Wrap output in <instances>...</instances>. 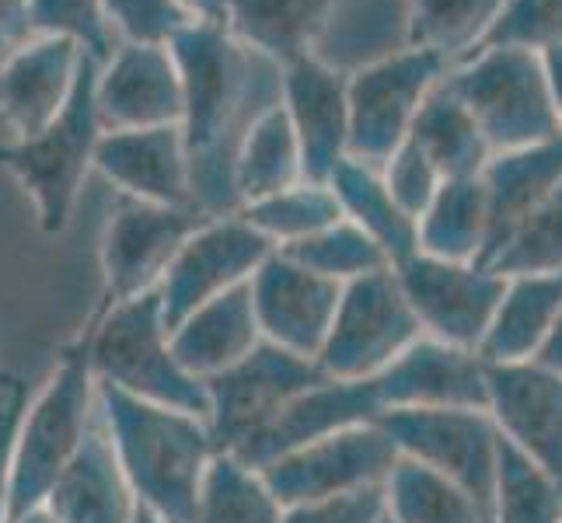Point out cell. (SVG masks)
<instances>
[{"mask_svg":"<svg viewBox=\"0 0 562 523\" xmlns=\"http://www.w3.org/2000/svg\"><path fill=\"white\" fill-rule=\"evenodd\" d=\"M499 276H555L562 273V182L541 200L490 262Z\"/></svg>","mask_w":562,"mask_h":523,"instance_id":"74e56055","label":"cell"},{"mask_svg":"<svg viewBox=\"0 0 562 523\" xmlns=\"http://www.w3.org/2000/svg\"><path fill=\"white\" fill-rule=\"evenodd\" d=\"M0 391H4V395H22L25 391V380L0 366Z\"/></svg>","mask_w":562,"mask_h":523,"instance_id":"f907efd6","label":"cell"},{"mask_svg":"<svg viewBox=\"0 0 562 523\" xmlns=\"http://www.w3.org/2000/svg\"><path fill=\"white\" fill-rule=\"evenodd\" d=\"M277 251L286 255L290 262L304 265L307 273L325 276L333 283H350V280H360L367 273H374V269L387 265L381 248L350 220H336L333 227L318 230V235L294 241L286 248H277Z\"/></svg>","mask_w":562,"mask_h":523,"instance_id":"f35d334b","label":"cell"},{"mask_svg":"<svg viewBox=\"0 0 562 523\" xmlns=\"http://www.w3.org/2000/svg\"><path fill=\"white\" fill-rule=\"evenodd\" d=\"M381 174H384V185L392 192V200L398 203V209L413 220L423 217L443 182L440 171L426 161V154L413 140H405L392 158H387Z\"/></svg>","mask_w":562,"mask_h":523,"instance_id":"7bdbcfd3","label":"cell"},{"mask_svg":"<svg viewBox=\"0 0 562 523\" xmlns=\"http://www.w3.org/2000/svg\"><path fill=\"white\" fill-rule=\"evenodd\" d=\"M381 412H384V405L374 387V377L371 380L325 377L315 387H307L304 395H297L290 405H283L280 416L273 422H266L248 443H241L235 457L259 471L269 461L297 451L304 443L353 430V425L378 422Z\"/></svg>","mask_w":562,"mask_h":523,"instance_id":"44dd1931","label":"cell"},{"mask_svg":"<svg viewBox=\"0 0 562 523\" xmlns=\"http://www.w3.org/2000/svg\"><path fill=\"white\" fill-rule=\"evenodd\" d=\"M423 336L392 265L342 283L318 371L333 380H371Z\"/></svg>","mask_w":562,"mask_h":523,"instance_id":"52a82bcc","label":"cell"},{"mask_svg":"<svg viewBox=\"0 0 562 523\" xmlns=\"http://www.w3.org/2000/svg\"><path fill=\"white\" fill-rule=\"evenodd\" d=\"M405 49H413L409 0H325L307 53L353 73Z\"/></svg>","mask_w":562,"mask_h":523,"instance_id":"603a6c76","label":"cell"},{"mask_svg":"<svg viewBox=\"0 0 562 523\" xmlns=\"http://www.w3.org/2000/svg\"><path fill=\"white\" fill-rule=\"evenodd\" d=\"M458 99L469 105L493 154L562 137L541 56L517 46L475 49L448 70Z\"/></svg>","mask_w":562,"mask_h":523,"instance_id":"8992f818","label":"cell"},{"mask_svg":"<svg viewBox=\"0 0 562 523\" xmlns=\"http://www.w3.org/2000/svg\"><path fill=\"white\" fill-rule=\"evenodd\" d=\"M384 510L392 523H490L469 492L413 457H398L387 471Z\"/></svg>","mask_w":562,"mask_h":523,"instance_id":"d6a6232c","label":"cell"},{"mask_svg":"<svg viewBox=\"0 0 562 523\" xmlns=\"http://www.w3.org/2000/svg\"><path fill=\"white\" fill-rule=\"evenodd\" d=\"M490 213L482 179H443L434 203L416 220V251L443 262H479Z\"/></svg>","mask_w":562,"mask_h":523,"instance_id":"4dcf8cb0","label":"cell"},{"mask_svg":"<svg viewBox=\"0 0 562 523\" xmlns=\"http://www.w3.org/2000/svg\"><path fill=\"white\" fill-rule=\"evenodd\" d=\"M273 251L277 248L256 227H248L238 213L206 217L179 248V255L171 259L158 283L168 332L196 307L227 294V289L245 286Z\"/></svg>","mask_w":562,"mask_h":523,"instance_id":"4fadbf2b","label":"cell"},{"mask_svg":"<svg viewBox=\"0 0 562 523\" xmlns=\"http://www.w3.org/2000/svg\"><path fill=\"white\" fill-rule=\"evenodd\" d=\"M85 325L91 332L94 380L161 409L206 419V384L192 377L171 353L158 289L112 304L105 311H91Z\"/></svg>","mask_w":562,"mask_h":523,"instance_id":"277c9868","label":"cell"},{"mask_svg":"<svg viewBox=\"0 0 562 523\" xmlns=\"http://www.w3.org/2000/svg\"><path fill=\"white\" fill-rule=\"evenodd\" d=\"M395 461V443L381 433L378 422H367L304 443V447L269 461L259 475L266 478L269 492L280 499V507H297V502L384 486Z\"/></svg>","mask_w":562,"mask_h":523,"instance_id":"5bb4252c","label":"cell"},{"mask_svg":"<svg viewBox=\"0 0 562 523\" xmlns=\"http://www.w3.org/2000/svg\"><path fill=\"white\" fill-rule=\"evenodd\" d=\"M493 46H517L531 53L562 46V0H507L479 49Z\"/></svg>","mask_w":562,"mask_h":523,"instance_id":"ab89813d","label":"cell"},{"mask_svg":"<svg viewBox=\"0 0 562 523\" xmlns=\"http://www.w3.org/2000/svg\"><path fill=\"white\" fill-rule=\"evenodd\" d=\"M192 523H283V507L256 468L221 451L203 475Z\"/></svg>","mask_w":562,"mask_h":523,"instance_id":"e575fe53","label":"cell"},{"mask_svg":"<svg viewBox=\"0 0 562 523\" xmlns=\"http://www.w3.org/2000/svg\"><path fill=\"white\" fill-rule=\"evenodd\" d=\"M486 412L499 436L562 486V377L541 363H486Z\"/></svg>","mask_w":562,"mask_h":523,"instance_id":"2e32d148","label":"cell"},{"mask_svg":"<svg viewBox=\"0 0 562 523\" xmlns=\"http://www.w3.org/2000/svg\"><path fill=\"white\" fill-rule=\"evenodd\" d=\"M11 523H56V520H53V513H49L46 507H35V510L22 513V516L11 520Z\"/></svg>","mask_w":562,"mask_h":523,"instance_id":"816d5d0a","label":"cell"},{"mask_svg":"<svg viewBox=\"0 0 562 523\" xmlns=\"http://www.w3.org/2000/svg\"><path fill=\"white\" fill-rule=\"evenodd\" d=\"M409 140L440 171V179H475L493 158L486 137L475 126L469 105L458 99L448 73L423 99L416 123L409 129Z\"/></svg>","mask_w":562,"mask_h":523,"instance_id":"83f0119b","label":"cell"},{"mask_svg":"<svg viewBox=\"0 0 562 523\" xmlns=\"http://www.w3.org/2000/svg\"><path fill=\"white\" fill-rule=\"evenodd\" d=\"M304 182L301 168V147L290 126L283 102H273L266 112L256 115V123L248 126L241 137L238 158H235V192H238V209L277 196V192Z\"/></svg>","mask_w":562,"mask_h":523,"instance_id":"1f68e13d","label":"cell"},{"mask_svg":"<svg viewBox=\"0 0 562 523\" xmlns=\"http://www.w3.org/2000/svg\"><path fill=\"white\" fill-rule=\"evenodd\" d=\"M325 0H224V29L280 70L312 49Z\"/></svg>","mask_w":562,"mask_h":523,"instance_id":"f546056e","label":"cell"},{"mask_svg":"<svg viewBox=\"0 0 562 523\" xmlns=\"http://www.w3.org/2000/svg\"><path fill=\"white\" fill-rule=\"evenodd\" d=\"M0 412H4V409H0Z\"/></svg>","mask_w":562,"mask_h":523,"instance_id":"11a10c76","label":"cell"},{"mask_svg":"<svg viewBox=\"0 0 562 523\" xmlns=\"http://www.w3.org/2000/svg\"><path fill=\"white\" fill-rule=\"evenodd\" d=\"M171 353L192 377L210 380L241 363L262 342L248 283L196 307L168 332Z\"/></svg>","mask_w":562,"mask_h":523,"instance_id":"484cf974","label":"cell"},{"mask_svg":"<svg viewBox=\"0 0 562 523\" xmlns=\"http://www.w3.org/2000/svg\"><path fill=\"white\" fill-rule=\"evenodd\" d=\"M535 363H541V366H546V371H552V374H559V377H562V311H559V318H555V325H552L549 339L541 342Z\"/></svg>","mask_w":562,"mask_h":523,"instance_id":"c3c4849f","label":"cell"},{"mask_svg":"<svg viewBox=\"0 0 562 523\" xmlns=\"http://www.w3.org/2000/svg\"><path fill=\"white\" fill-rule=\"evenodd\" d=\"M94 105L105 133L182 126V73L168 43H123L99 64Z\"/></svg>","mask_w":562,"mask_h":523,"instance_id":"9a60e30c","label":"cell"},{"mask_svg":"<svg viewBox=\"0 0 562 523\" xmlns=\"http://www.w3.org/2000/svg\"><path fill=\"white\" fill-rule=\"evenodd\" d=\"M192 22H224V0H179Z\"/></svg>","mask_w":562,"mask_h":523,"instance_id":"681fc988","label":"cell"},{"mask_svg":"<svg viewBox=\"0 0 562 523\" xmlns=\"http://www.w3.org/2000/svg\"><path fill=\"white\" fill-rule=\"evenodd\" d=\"M32 35H67L94 60L112 53L102 0H32Z\"/></svg>","mask_w":562,"mask_h":523,"instance_id":"60d3db41","label":"cell"},{"mask_svg":"<svg viewBox=\"0 0 562 523\" xmlns=\"http://www.w3.org/2000/svg\"><path fill=\"white\" fill-rule=\"evenodd\" d=\"M171 53L182 73V137L192 203L206 217L238 213L235 158L256 115L280 102V67L245 49L217 22H192Z\"/></svg>","mask_w":562,"mask_h":523,"instance_id":"6da1fadb","label":"cell"},{"mask_svg":"<svg viewBox=\"0 0 562 523\" xmlns=\"http://www.w3.org/2000/svg\"><path fill=\"white\" fill-rule=\"evenodd\" d=\"M387 409H486V360L419 336L374 377Z\"/></svg>","mask_w":562,"mask_h":523,"instance_id":"ffe728a7","label":"cell"},{"mask_svg":"<svg viewBox=\"0 0 562 523\" xmlns=\"http://www.w3.org/2000/svg\"><path fill=\"white\" fill-rule=\"evenodd\" d=\"M248 294L262 342L315 360L333 325L342 283L307 273L304 265L273 251L248 280Z\"/></svg>","mask_w":562,"mask_h":523,"instance_id":"e0dca14e","label":"cell"},{"mask_svg":"<svg viewBox=\"0 0 562 523\" xmlns=\"http://www.w3.org/2000/svg\"><path fill=\"white\" fill-rule=\"evenodd\" d=\"M392 269L423 336L479 353V342L496 315L507 276L479 262H443L423 255V251Z\"/></svg>","mask_w":562,"mask_h":523,"instance_id":"7c38bea8","label":"cell"},{"mask_svg":"<svg viewBox=\"0 0 562 523\" xmlns=\"http://www.w3.org/2000/svg\"><path fill=\"white\" fill-rule=\"evenodd\" d=\"M381 523H392V520H387V516H384V520H381Z\"/></svg>","mask_w":562,"mask_h":523,"instance_id":"db71d44e","label":"cell"},{"mask_svg":"<svg viewBox=\"0 0 562 523\" xmlns=\"http://www.w3.org/2000/svg\"><path fill=\"white\" fill-rule=\"evenodd\" d=\"M280 102L301 147L304 182L325 185L350 144L346 73L315 60L312 53L280 70Z\"/></svg>","mask_w":562,"mask_h":523,"instance_id":"d6986e66","label":"cell"},{"mask_svg":"<svg viewBox=\"0 0 562 523\" xmlns=\"http://www.w3.org/2000/svg\"><path fill=\"white\" fill-rule=\"evenodd\" d=\"M85 49L67 35H29L0 64V123L11 140L43 133L70 102Z\"/></svg>","mask_w":562,"mask_h":523,"instance_id":"ac0fdd59","label":"cell"},{"mask_svg":"<svg viewBox=\"0 0 562 523\" xmlns=\"http://www.w3.org/2000/svg\"><path fill=\"white\" fill-rule=\"evenodd\" d=\"M493 523H562V486L499 436Z\"/></svg>","mask_w":562,"mask_h":523,"instance_id":"8d00e7d4","label":"cell"},{"mask_svg":"<svg viewBox=\"0 0 562 523\" xmlns=\"http://www.w3.org/2000/svg\"><path fill=\"white\" fill-rule=\"evenodd\" d=\"M238 217L248 227H256L273 248H286L294 241L318 235L325 227H333L336 220H342V213H339V203L328 185L297 182V185L277 192V196H266V200L241 206Z\"/></svg>","mask_w":562,"mask_h":523,"instance_id":"d590c367","label":"cell"},{"mask_svg":"<svg viewBox=\"0 0 562 523\" xmlns=\"http://www.w3.org/2000/svg\"><path fill=\"white\" fill-rule=\"evenodd\" d=\"M325 185L333 189L342 220L360 227L381 248L387 265H398L416 255V220L398 209V203L384 185L381 168H371L357 158H342Z\"/></svg>","mask_w":562,"mask_h":523,"instance_id":"f1b7e54d","label":"cell"},{"mask_svg":"<svg viewBox=\"0 0 562 523\" xmlns=\"http://www.w3.org/2000/svg\"><path fill=\"white\" fill-rule=\"evenodd\" d=\"M32 35V0H0V43L18 46Z\"/></svg>","mask_w":562,"mask_h":523,"instance_id":"bcb514c9","label":"cell"},{"mask_svg":"<svg viewBox=\"0 0 562 523\" xmlns=\"http://www.w3.org/2000/svg\"><path fill=\"white\" fill-rule=\"evenodd\" d=\"M541 70H546V81H549V94H552V109L559 115V126H562V46L552 49H541Z\"/></svg>","mask_w":562,"mask_h":523,"instance_id":"7dc6e473","label":"cell"},{"mask_svg":"<svg viewBox=\"0 0 562 523\" xmlns=\"http://www.w3.org/2000/svg\"><path fill=\"white\" fill-rule=\"evenodd\" d=\"M384 516V486L283 507V523H381Z\"/></svg>","mask_w":562,"mask_h":523,"instance_id":"ee69618b","label":"cell"},{"mask_svg":"<svg viewBox=\"0 0 562 523\" xmlns=\"http://www.w3.org/2000/svg\"><path fill=\"white\" fill-rule=\"evenodd\" d=\"M102 14L109 32H120L123 43H171L192 25L179 0H102Z\"/></svg>","mask_w":562,"mask_h":523,"instance_id":"b9f144b4","label":"cell"},{"mask_svg":"<svg viewBox=\"0 0 562 523\" xmlns=\"http://www.w3.org/2000/svg\"><path fill=\"white\" fill-rule=\"evenodd\" d=\"M43 507L56 523H133L137 516V496L115 461L112 440L105 433L102 416L94 412L81 451L53 481Z\"/></svg>","mask_w":562,"mask_h":523,"instance_id":"cb8c5ba5","label":"cell"},{"mask_svg":"<svg viewBox=\"0 0 562 523\" xmlns=\"http://www.w3.org/2000/svg\"><path fill=\"white\" fill-rule=\"evenodd\" d=\"M99 64L102 60H94L91 53L85 56L70 102L43 133H35L29 140L0 144V168L32 200L43 235H64L77 200H81L85 179L94 171V150H99L105 133L99 105H94Z\"/></svg>","mask_w":562,"mask_h":523,"instance_id":"5b68a950","label":"cell"},{"mask_svg":"<svg viewBox=\"0 0 562 523\" xmlns=\"http://www.w3.org/2000/svg\"><path fill=\"white\" fill-rule=\"evenodd\" d=\"M479 179L482 189H486L490 213L486 248H482L479 265H490L503 241L514 235V227L562 182V137L549 144L493 154Z\"/></svg>","mask_w":562,"mask_h":523,"instance_id":"d4e9b609","label":"cell"},{"mask_svg":"<svg viewBox=\"0 0 562 523\" xmlns=\"http://www.w3.org/2000/svg\"><path fill=\"white\" fill-rule=\"evenodd\" d=\"M507 0H409L413 49H426L454 67L472 56Z\"/></svg>","mask_w":562,"mask_h":523,"instance_id":"836d02e7","label":"cell"},{"mask_svg":"<svg viewBox=\"0 0 562 523\" xmlns=\"http://www.w3.org/2000/svg\"><path fill=\"white\" fill-rule=\"evenodd\" d=\"M378 425L398 457H413L451 478L493 523L499 430L486 409H387Z\"/></svg>","mask_w":562,"mask_h":523,"instance_id":"9c48e42d","label":"cell"},{"mask_svg":"<svg viewBox=\"0 0 562 523\" xmlns=\"http://www.w3.org/2000/svg\"><path fill=\"white\" fill-rule=\"evenodd\" d=\"M203 220L206 213L200 209L154 206L130 196L115 200L99 251L102 294L94 311H105L112 304L140 297L147 289H158L165 269Z\"/></svg>","mask_w":562,"mask_h":523,"instance_id":"8fae6325","label":"cell"},{"mask_svg":"<svg viewBox=\"0 0 562 523\" xmlns=\"http://www.w3.org/2000/svg\"><path fill=\"white\" fill-rule=\"evenodd\" d=\"M94 412H99V380L91 371V332L81 325V332L60 349L38 395L32 401L25 398L18 419L8 468L11 520L43 507L53 481L81 451Z\"/></svg>","mask_w":562,"mask_h":523,"instance_id":"3957f363","label":"cell"},{"mask_svg":"<svg viewBox=\"0 0 562 523\" xmlns=\"http://www.w3.org/2000/svg\"><path fill=\"white\" fill-rule=\"evenodd\" d=\"M318 380H325V374L315 360L294 356L269 342H259L231 371L203 380L210 395L206 425L217 451L235 454L266 422L280 416L283 405H290Z\"/></svg>","mask_w":562,"mask_h":523,"instance_id":"30bf717a","label":"cell"},{"mask_svg":"<svg viewBox=\"0 0 562 523\" xmlns=\"http://www.w3.org/2000/svg\"><path fill=\"white\" fill-rule=\"evenodd\" d=\"M562 311V273L555 276H507L496 315L479 342L486 363L535 360Z\"/></svg>","mask_w":562,"mask_h":523,"instance_id":"4316f807","label":"cell"},{"mask_svg":"<svg viewBox=\"0 0 562 523\" xmlns=\"http://www.w3.org/2000/svg\"><path fill=\"white\" fill-rule=\"evenodd\" d=\"M133 523H165L158 513H150L147 507H137V516H133Z\"/></svg>","mask_w":562,"mask_h":523,"instance_id":"f5cc1de1","label":"cell"},{"mask_svg":"<svg viewBox=\"0 0 562 523\" xmlns=\"http://www.w3.org/2000/svg\"><path fill=\"white\" fill-rule=\"evenodd\" d=\"M22 409H25V391L11 395V401L4 405V412H0V523H11V513H8V468H11V443H14V430H18V419H22Z\"/></svg>","mask_w":562,"mask_h":523,"instance_id":"f6af8a7d","label":"cell"},{"mask_svg":"<svg viewBox=\"0 0 562 523\" xmlns=\"http://www.w3.org/2000/svg\"><path fill=\"white\" fill-rule=\"evenodd\" d=\"M94 171H102L120 196L154 206L196 209L182 126L102 133L99 150H94Z\"/></svg>","mask_w":562,"mask_h":523,"instance_id":"7402d4cb","label":"cell"},{"mask_svg":"<svg viewBox=\"0 0 562 523\" xmlns=\"http://www.w3.org/2000/svg\"><path fill=\"white\" fill-rule=\"evenodd\" d=\"M448 70L451 67L434 53L405 49L346 73V109H350L346 158L384 168L387 158L409 140L423 99Z\"/></svg>","mask_w":562,"mask_h":523,"instance_id":"ba28073f","label":"cell"},{"mask_svg":"<svg viewBox=\"0 0 562 523\" xmlns=\"http://www.w3.org/2000/svg\"><path fill=\"white\" fill-rule=\"evenodd\" d=\"M99 416L140 507L165 523L196 520V499L217 443L206 419L161 409L99 384Z\"/></svg>","mask_w":562,"mask_h":523,"instance_id":"7a4b0ae2","label":"cell"}]
</instances>
